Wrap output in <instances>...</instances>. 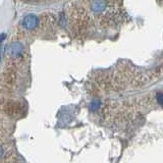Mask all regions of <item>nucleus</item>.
Returning a JSON list of instances; mask_svg holds the SVG:
<instances>
[{"instance_id":"f257e3e1","label":"nucleus","mask_w":163,"mask_h":163,"mask_svg":"<svg viewBox=\"0 0 163 163\" xmlns=\"http://www.w3.org/2000/svg\"><path fill=\"white\" fill-rule=\"evenodd\" d=\"M3 110L7 113V115H12V116H16L17 114H20L23 110V105L21 103L16 102V101H7L6 104L3 103Z\"/></svg>"}]
</instances>
